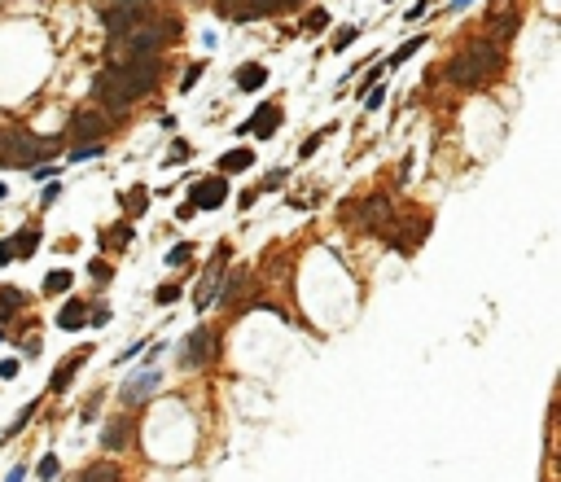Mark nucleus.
Listing matches in <instances>:
<instances>
[{
  "mask_svg": "<svg viewBox=\"0 0 561 482\" xmlns=\"http://www.w3.org/2000/svg\"><path fill=\"white\" fill-rule=\"evenodd\" d=\"M500 70V48L491 44V40H469L461 53H452V62H447V84H461V88H478L487 75H496Z\"/></svg>",
  "mask_w": 561,
  "mask_h": 482,
  "instance_id": "nucleus-1",
  "label": "nucleus"
},
{
  "mask_svg": "<svg viewBox=\"0 0 561 482\" xmlns=\"http://www.w3.org/2000/svg\"><path fill=\"white\" fill-rule=\"evenodd\" d=\"M106 75L136 101L141 92H149V88L158 84V57H123V62H110Z\"/></svg>",
  "mask_w": 561,
  "mask_h": 482,
  "instance_id": "nucleus-2",
  "label": "nucleus"
},
{
  "mask_svg": "<svg viewBox=\"0 0 561 482\" xmlns=\"http://www.w3.org/2000/svg\"><path fill=\"white\" fill-rule=\"evenodd\" d=\"M280 9H290V0H215V13L228 22H259Z\"/></svg>",
  "mask_w": 561,
  "mask_h": 482,
  "instance_id": "nucleus-3",
  "label": "nucleus"
},
{
  "mask_svg": "<svg viewBox=\"0 0 561 482\" xmlns=\"http://www.w3.org/2000/svg\"><path fill=\"white\" fill-rule=\"evenodd\" d=\"M149 18H154V13L145 9V0H123V5H110L106 9V31L110 35H127V31L145 27Z\"/></svg>",
  "mask_w": 561,
  "mask_h": 482,
  "instance_id": "nucleus-4",
  "label": "nucleus"
},
{
  "mask_svg": "<svg viewBox=\"0 0 561 482\" xmlns=\"http://www.w3.org/2000/svg\"><path fill=\"white\" fill-rule=\"evenodd\" d=\"M106 114H97V110H80L70 123H66V136H75V141H97V136H106Z\"/></svg>",
  "mask_w": 561,
  "mask_h": 482,
  "instance_id": "nucleus-5",
  "label": "nucleus"
},
{
  "mask_svg": "<svg viewBox=\"0 0 561 482\" xmlns=\"http://www.w3.org/2000/svg\"><path fill=\"white\" fill-rule=\"evenodd\" d=\"M224 197H228V180L224 175H207V180H193V207H224Z\"/></svg>",
  "mask_w": 561,
  "mask_h": 482,
  "instance_id": "nucleus-6",
  "label": "nucleus"
},
{
  "mask_svg": "<svg viewBox=\"0 0 561 482\" xmlns=\"http://www.w3.org/2000/svg\"><path fill=\"white\" fill-rule=\"evenodd\" d=\"M211 351H215V342H211V329H193L189 334V342H185V364L189 368H202L211 360Z\"/></svg>",
  "mask_w": 561,
  "mask_h": 482,
  "instance_id": "nucleus-7",
  "label": "nucleus"
},
{
  "mask_svg": "<svg viewBox=\"0 0 561 482\" xmlns=\"http://www.w3.org/2000/svg\"><path fill=\"white\" fill-rule=\"evenodd\" d=\"M92 97H97V101H106L110 110H123V106H132V97H127V92H123V88H119V84L110 80L106 70L97 75V84H92Z\"/></svg>",
  "mask_w": 561,
  "mask_h": 482,
  "instance_id": "nucleus-8",
  "label": "nucleus"
},
{
  "mask_svg": "<svg viewBox=\"0 0 561 482\" xmlns=\"http://www.w3.org/2000/svg\"><path fill=\"white\" fill-rule=\"evenodd\" d=\"M276 119H280V106H272V101H268V106H259V114H254V119H246L237 132H241V136H246V132H254V136H272Z\"/></svg>",
  "mask_w": 561,
  "mask_h": 482,
  "instance_id": "nucleus-9",
  "label": "nucleus"
},
{
  "mask_svg": "<svg viewBox=\"0 0 561 482\" xmlns=\"http://www.w3.org/2000/svg\"><path fill=\"white\" fill-rule=\"evenodd\" d=\"M487 31H491V40H508L518 31V9H491L487 13Z\"/></svg>",
  "mask_w": 561,
  "mask_h": 482,
  "instance_id": "nucleus-10",
  "label": "nucleus"
},
{
  "mask_svg": "<svg viewBox=\"0 0 561 482\" xmlns=\"http://www.w3.org/2000/svg\"><path fill=\"white\" fill-rule=\"evenodd\" d=\"M9 246H13V259H31V255H36V246H40V228L27 224L18 237H9Z\"/></svg>",
  "mask_w": 561,
  "mask_h": 482,
  "instance_id": "nucleus-11",
  "label": "nucleus"
},
{
  "mask_svg": "<svg viewBox=\"0 0 561 482\" xmlns=\"http://www.w3.org/2000/svg\"><path fill=\"white\" fill-rule=\"evenodd\" d=\"M88 355H92V351H75L66 364H58V373H53V390H66V382H70V377L84 368V360H88Z\"/></svg>",
  "mask_w": 561,
  "mask_h": 482,
  "instance_id": "nucleus-12",
  "label": "nucleus"
},
{
  "mask_svg": "<svg viewBox=\"0 0 561 482\" xmlns=\"http://www.w3.org/2000/svg\"><path fill=\"white\" fill-rule=\"evenodd\" d=\"M154 386H158V373H145V377H132L123 395H127V403H141V399L154 395Z\"/></svg>",
  "mask_w": 561,
  "mask_h": 482,
  "instance_id": "nucleus-13",
  "label": "nucleus"
},
{
  "mask_svg": "<svg viewBox=\"0 0 561 482\" xmlns=\"http://www.w3.org/2000/svg\"><path fill=\"white\" fill-rule=\"evenodd\" d=\"M263 84H268V70H263L259 62H250V66H237V88L254 92V88H263Z\"/></svg>",
  "mask_w": 561,
  "mask_h": 482,
  "instance_id": "nucleus-14",
  "label": "nucleus"
},
{
  "mask_svg": "<svg viewBox=\"0 0 561 482\" xmlns=\"http://www.w3.org/2000/svg\"><path fill=\"white\" fill-rule=\"evenodd\" d=\"M58 324H62V329H80V324H88V320H84V302H80V298H70L66 307H62V316H58Z\"/></svg>",
  "mask_w": 561,
  "mask_h": 482,
  "instance_id": "nucleus-15",
  "label": "nucleus"
},
{
  "mask_svg": "<svg viewBox=\"0 0 561 482\" xmlns=\"http://www.w3.org/2000/svg\"><path fill=\"white\" fill-rule=\"evenodd\" d=\"M250 163H254L250 149H233V154H224V158H219V171H224V175H228V171H246Z\"/></svg>",
  "mask_w": 561,
  "mask_h": 482,
  "instance_id": "nucleus-16",
  "label": "nucleus"
},
{
  "mask_svg": "<svg viewBox=\"0 0 561 482\" xmlns=\"http://www.w3.org/2000/svg\"><path fill=\"white\" fill-rule=\"evenodd\" d=\"M127 434H132V425H127V421H114V425L106 429V434H101V443H106L110 451H119V447L127 443Z\"/></svg>",
  "mask_w": 561,
  "mask_h": 482,
  "instance_id": "nucleus-17",
  "label": "nucleus"
},
{
  "mask_svg": "<svg viewBox=\"0 0 561 482\" xmlns=\"http://www.w3.org/2000/svg\"><path fill=\"white\" fill-rule=\"evenodd\" d=\"M84 482H119V469L110 461H97L92 469H84Z\"/></svg>",
  "mask_w": 561,
  "mask_h": 482,
  "instance_id": "nucleus-18",
  "label": "nucleus"
},
{
  "mask_svg": "<svg viewBox=\"0 0 561 482\" xmlns=\"http://www.w3.org/2000/svg\"><path fill=\"white\" fill-rule=\"evenodd\" d=\"M123 207H127V215H145L149 193H145V189H127V193H123Z\"/></svg>",
  "mask_w": 561,
  "mask_h": 482,
  "instance_id": "nucleus-19",
  "label": "nucleus"
},
{
  "mask_svg": "<svg viewBox=\"0 0 561 482\" xmlns=\"http://www.w3.org/2000/svg\"><path fill=\"white\" fill-rule=\"evenodd\" d=\"M75 281H70V272H48L44 276V294H66Z\"/></svg>",
  "mask_w": 561,
  "mask_h": 482,
  "instance_id": "nucleus-20",
  "label": "nucleus"
},
{
  "mask_svg": "<svg viewBox=\"0 0 561 482\" xmlns=\"http://www.w3.org/2000/svg\"><path fill=\"white\" fill-rule=\"evenodd\" d=\"M101 241H106V246H127V241H132V224H114L110 233H101Z\"/></svg>",
  "mask_w": 561,
  "mask_h": 482,
  "instance_id": "nucleus-21",
  "label": "nucleus"
},
{
  "mask_svg": "<svg viewBox=\"0 0 561 482\" xmlns=\"http://www.w3.org/2000/svg\"><path fill=\"white\" fill-rule=\"evenodd\" d=\"M189 250H193L189 241H180V246H171V250H167V268H185V263H189Z\"/></svg>",
  "mask_w": 561,
  "mask_h": 482,
  "instance_id": "nucleus-22",
  "label": "nucleus"
},
{
  "mask_svg": "<svg viewBox=\"0 0 561 482\" xmlns=\"http://www.w3.org/2000/svg\"><path fill=\"white\" fill-rule=\"evenodd\" d=\"M421 44H425V35H421V40H408L403 48H395V57H391L386 66H403V62H408V57H413V53H417V48H421Z\"/></svg>",
  "mask_w": 561,
  "mask_h": 482,
  "instance_id": "nucleus-23",
  "label": "nucleus"
},
{
  "mask_svg": "<svg viewBox=\"0 0 561 482\" xmlns=\"http://www.w3.org/2000/svg\"><path fill=\"white\" fill-rule=\"evenodd\" d=\"M189 154H193V149H189V141H175V149H171V154L163 158L167 167H175V163H189Z\"/></svg>",
  "mask_w": 561,
  "mask_h": 482,
  "instance_id": "nucleus-24",
  "label": "nucleus"
},
{
  "mask_svg": "<svg viewBox=\"0 0 561 482\" xmlns=\"http://www.w3.org/2000/svg\"><path fill=\"white\" fill-rule=\"evenodd\" d=\"M351 40H360V27H342V31L334 35V53H342V48H347Z\"/></svg>",
  "mask_w": 561,
  "mask_h": 482,
  "instance_id": "nucleus-25",
  "label": "nucleus"
},
{
  "mask_svg": "<svg viewBox=\"0 0 561 482\" xmlns=\"http://www.w3.org/2000/svg\"><path fill=\"white\" fill-rule=\"evenodd\" d=\"M88 272H92V281H110V276H114V268H110L106 259H92V263H88Z\"/></svg>",
  "mask_w": 561,
  "mask_h": 482,
  "instance_id": "nucleus-26",
  "label": "nucleus"
},
{
  "mask_svg": "<svg viewBox=\"0 0 561 482\" xmlns=\"http://www.w3.org/2000/svg\"><path fill=\"white\" fill-rule=\"evenodd\" d=\"M97 154H101V145L84 141V149H75V154H70V163H88V158H97Z\"/></svg>",
  "mask_w": 561,
  "mask_h": 482,
  "instance_id": "nucleus-27",
  "label": "nucleus"
},
{
  "mask_svg": "<svg viewBox=\"0 0 561 482\" xmlns=\"http://www.w3.org/2000/svg\"><path fill=\"white\" fill-rule=\"evenodd\" d=\"M40 478H44V482L58 478V456H44V461H40Z\"/></svg>",
  "mask_w": 561,
  "mask_h": 482,
  "instance_id": "nucleus-28",
  "label": "nucleus"
},
{
  "mask_svg": "<svg viewBox=\"0 0 561 482\" xmlns=\"http://www.w3.org/2000/svg\"><path fill=\"white\" fill-rule=\"evenodd\" d=\"M303 22H307V27H312V31H320V27H329V13H325V9H312V13H307V18H303Z\"/></svg>",
  "mask_w": 561,
  "mask_h": 482,
  "instance_id": "nucleus-29",
  "label": "nucleus"
},
{
  "mask_svg": "<svg viewBox=\"0 0 561 482\" xmlns=\"http://www.w3.org/2000/svg\"><path fill=\"white\" fill-rule=\"evenodd\" d=\"M154 298H158V302H175V298H180V285H163Z\"/></svg>",
  "mask_w": 561,
  "mask_h": 482,
  "instance_id": "nucleus-30",
  "label": "nucleus"
},
{
  "mask_svg": "<svg viewBox=\"0 0 561 482\" xmlns=\"http://www.w3.org/2000/svg\"><path fill=\"white\" fill-rule=\"evenodd\" d=\"M381 101H386V88H373L369 92V110H381Z\"/></svg>",
  "mask_w": 561,
  "mask_h": 482,
  "instance_id": "nucleus-31",
  "label": "nucleus"
},
{
  "mask_svg": "<svg viewBox=\"0 0 561 482\" xmlns=\"http://www.w3.org/2000/svg\"><path fill=\"white\" fill-rule=\"evenodd\" d=\"M386 70H391V66H373V70H369V80H364V88H373V84H377V80H381V75H386Z\"/></svg>",
  "mask_w": 561,
  "mask_h": 482,
  "instance_id": "nucleus-32",
  "label": "nucleus"
},
{
  "mask_svg": "<svg viewBox=\"0 0 561 482\" xmlns=\"http://www.w3.org/2000/svg\"><path fill=\"white\" fill-rule=\"evenodd\" d=\"M197 75H202V66H189V75H185V84H180V88H185V92H189V88H193V84H197Z\"/></svg>",
  "mask_w": 561,
  "mask_h": 482,
  "instance_id": "nucleus-33",
  "label": "nucleus"
},
{
  "mask_svg": "<svg viewBox=\"0 0 561 482\" xmlns=\"http://www.w3.org/2000/svg\"><path fill=\"white\" fill-rule=\"evenodd\" d=\"M280 180H285V171H268V180H263V189H276Z\"/></svg>",
  "mask_w": 561,
  "mask_h": 482,
  "instance_id": "nucleus-34",
  "label": "nucleus"
},
{
  "mask_svg": "<svg viewBox=\"0 0 561 482\" xmlns=\"http://www.w3.org/2000/svg\"><path fill=\"white\" fill-rule=\"evenodd\" d=\"M193 215H197V207H193V202H185V207L175 211V219H193Z\"/></svg>",
  "mask_w": 561,
  "mask_h": 482,
  "instance_id": "nucleus-35",
  "label": "nucleus"
},
{
  "mask_svg": "<svg viewBox=\"0 0 561 482\" xmlns=\"http://www.w3.org/2000/svg\"><path fill=\"white\" fill-rule=\"evenodd\" d=\"M9 259H13V246H9V241H0V263H9Z\"/></svg>",
  "mask_w": 561,
  "mask_h": 482,
  "instance_id": "nucleus-36",
  "label": "nucleus"
},
{
  "mask_svg": "<svg viewBox=\"0 0 561 482\" xmlns=\"http://www.w3.org/2000/svg\"><path fill=\"white\" fill-rule=\"evenodd\" d=\"M22 478H27V469H22V465H18V469H13V473L5 478V482H22Z\"/></svg>",
  "mask_w": 561,
  "mask_h": 482,
  "instance_id": "nucleus-37",
  "label": "nucleus"
},
{
  "mask_svg": "<svg viewBox=\"0 0 561 482\" xmlns=\"http://www.w3.org/2000/svg\"><path fill=\"white\" fill-rule=\"evenodd\" d=\"M465 5H469V0H452V5H447V13H461Z\"/></svg>",
  "mask_w": 561,
  "mask_h": 482,
  "instance_id": "nucleus-38",
  "label": "nucleus"
},
{
  "mask_svg": "<svg viewBox=\"0 0 561 482\" xmlns=\"http://www.w3.org/2000/svg\"><path fill=\"white\" fill-rule=\"evenodd\" d=\"M0 338H5V329H0Z\"/></svg>",
  "mask_w": 561,
  "mask_h": 482,
  "instance_id": "nucleus-39",
  "label": "nucleus"
},
{
  "mask_svg": "<svg viewBox=\"0 0 561 482\" xmlns=\"http://www.w3.org/2000/svg\"><path fill=\"white\" fill-rule=\"evenodd\" d=\"M290 5H298V0H290Z\"/></svg>",
  "mask_w": 561,
  "mask_h": 482,
  "instance_id": "nucleus-40",
  "label": "nucleus"
}]
</instances>
